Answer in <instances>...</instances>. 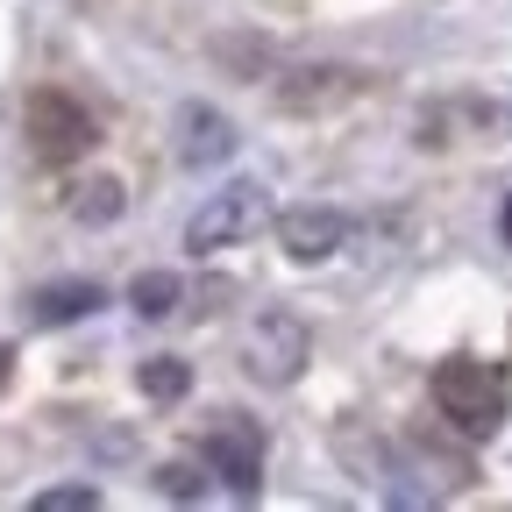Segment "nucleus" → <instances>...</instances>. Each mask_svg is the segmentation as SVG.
Segmentation results:
<instances>
[{"label": "nucleus", "mask_w": 512, "mask_h": 512, "mask_svg": "<svg viewBox=\"0 0 512 512\" xmlns=\"http://www.w3.org/2000/svg\"><path fill=\"white\" fill-rule=\"evenodd\" d=\"M100 505V491L93 484H57V491H43L36 498V512H93Z\"/></svg>", "instance_id": "obj_13"}, {"label": "nucleus", "mask_w": 512, "mask_h": 512, "mask_svg": "<svg viewBox=\"0 0 512 512\" xmlns=\"http://www.w3.org/2000/svg\"><path fill=\"white\" fill-rule=\"evenodd\" d=\"M434 406L463 441H491L505 427V413H512V377L498 363H484V356H448L434 370Z\"/></svg>", "instance_id": "obj_1"}, {"label": "nucleus", "mask_w": 512, "mask_h": 512, "mask_svg": "<svg viewBox=\"0 0 512 512\" xmlns=\"http://www.w3.org/2000/svg\"><path fill=\"white\" fill-rule=\"evenodd\" d=\"M498 228H505V242H512V200H505V214H498Z\"/></svg>", "instance_id": "obj_15"}, {"label": "nucleus", "mask_w": 512, "mask_h": 512, "mask_svg": "<svg viewBox=\"0 0 512 512\" xmlns=\"http://www.w3.org/2000/svg\"><path fill=\"white\" fill-rule=\"evenodd\" d=\"M228 157H235V121H228L221 107H207V100H185V107H178V164L214 171V164H228Z\"/></svg>", "instance_id": "obj_7"}, {"label": "nucleus", "mask_w": 512, "mask_h": 512, "mask_svg": "<svg viewBox=\"0 0 512 512\" xmlns=\"http://www.w3.org/2000/svg\"><path fill=\"white\" fill-rule=\"evenodd\" d=\"M100 306H107V292L93 278H57V285L29 292V320H36V328H72V320H86Z\"/></svg>", "instance_id": "obj_8"}, {"label": "nucleus", "mask_w": 512, "mask_h": 512, "mask_svg": "<svg viewBox=\"0 0 512 512\" xmlns=\"http://www.w3.org/2000/svg\"><path fill=\"white\" fill-rule=\"evenodd\" d=\"M264 214H271V192L256 185V178H235V185H221L214 200L185 221V249H192V256H221V249H235L242 235L264 228Z\"/></svg>", "instance_id": "obj_2"}, {"label": "nucleus", "mask_w": 512, "mask_h": 512, "mask_svg": "<svg viewBox=\"0 0 512 512\" xmlns=\"http://www.w3.org/2000/svg\"><path fill=\"white\" fill-rule=\"evenodd\" d=\"M349 242V214L342 207H292L278 221V249L292 264H328V256Z\"/></svg>", "instance_id": "obj_6"}, {"label": "nucleus", "mask_w": 512, "mask_h": 512, "mask_svg": "<svg viewBox=\"0 0 512 512\" xmlns=\"http://www.w3.org/2000/svg\"><path fill=\"white\" fill-rule=\"evenodd\" d=\"M136 384H143V399L171 406V399H185V392H192V363H185V356H150V363L136 370Z\"/></svg>", "instance_id": "obj_11"}, {"label": "nucleus", "mask_w": 512, "mask_h": 512, "mask_svg": "<svg viewBox=\"0 0 512 512\" xmlns=\"http://www.w3.org/2000/svg\"><path fill=\"white\" fill-rule=\"evenodd\" d=\"M29 136H36V157L64 164V157H86V150H93V121H86L79 100L36 93V100H29Z\"/></svg>", "instance_id": "obj_5"}, {"label": "nucleus", "mask_w": 512, "mask_h": 512, "mask_svg": "<svg viewBox=\"0 0 512 512\" xmlns=\"http://www.w3.org/2000/svg\"><path fill=\"white\" fill-rule=\"evenodd\" d=\"M306 356H313V335L299 313H256L242 328V363L256 384H292L306 370Z\"/></svg>", "instance_id": "obj_3"}, {"label": "nucleus", "mask_w": 512, "mask_h": 512, "mask_svg": "<svg viewBox=\"0 0 512 512\" xmlns=\"http://www.w3.org/2000/svg\"><path fill=\"white\" fill-rule=\"evenodd\" d=\"M200 463L235 491V498H256V484H264V427L256 420H214L207 441H200Z\"/></svg>", "instance_id": "obj_4"}, {"label": "nucleus", "mask_w": 512, "mask_h": 512, "mask_svg": "<svg viewBox=\"0 0 512 512\" xmlns=\"http://www.w3.org/2000/svg\"><path fill=\"white\" fill-rule=\"evenodd\" d=\"M8 370H15V349H8V342H0V384H8Z\"/></svg>", "instance_id": "obj_14"}, {"label": "nucleus", "mask_w": 512, "mask_h": 512, "mask_svg": "<svg viewBox=\"0 0 512 512\" xmlns=\"http://www.w3.org/2000/svg\"><path fill=\"white\" fill-rule=\"evenodd\" d=\"M128 306H136L143 320H164V313H178V306H185V285H178V271H143L136 285H128Z\"/></svg>", "instance_id": "obj_10"}, {"label": "nucleus", "mask_w": 512, "mask_h": 512, "mask_svg": "<svg viewBox=\"0 0 512 512\" xmlns=\"http://www.w3.org/2000/svg\"><path fill=\"white\" fill-rule=\"evenodd\" d=\"M121 207H128V185H121V178H86V185L72 192V214H79L86 228L121 221Z\"/></svg>", "instance_id": "obj_9"}, {"label": "nucleus", "mask_w": 512, "mask_h": 512, "mask_svg": "<svg viewBox=\"0 0 512 512\" xmlns=\"http://www.w3.org/2000/svg\"><path fill=\"white\" fill-rule=\"evenodd\" d=\"M157 491H164V498H178V505H192V498L207 491V477H200V463H185V456H178V463H164V470H157Z\"/></svg>", "instance_id": "obj_12"}]
</instances>
